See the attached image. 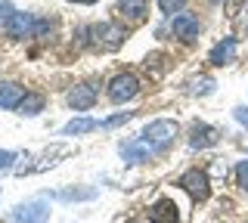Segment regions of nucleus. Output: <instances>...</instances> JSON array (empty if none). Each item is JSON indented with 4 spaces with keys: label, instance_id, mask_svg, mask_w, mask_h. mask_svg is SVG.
Masks as SVG:
<instances>
[{
    "label": "nucleus",
    "instance_id": "obj_7",
    "mask_svg": "<svg viewBox=\"0 0 248 223\" xmlns=\"http://www.w3.org/2000/svg\"><path fill=\"white\" fill-rule=\"evenodd\" d=\"M118 155H121L124 164H143V161L152 158V149L143 140H124L118 146Z\"/></svg>",
    "mask_w": 248,
    "mask_h": 223
},
{
    "label": "nucleus",
    "instance_id": "obj_16",
    "mask_svg": "<svg viewBox=\"0 0 248 223\" xmlns=\"http://www.w3.org/2000/svg\"><path fill=\"white\" fill-rule=\"evenodd\" d=\"M96 195V189H62V192H53V198L59 202H87V198Z\"/></svg>",
    "mask_w": 248,
    "mask_h": 223
},
{
    "label": "nucleus",
    "instance_id": "obj_5",
    "mask_svg": "<svg viewBox=\"0 0 248 223\" xmlns=\"http://www.w3.org/2000/svg\"><path fill=\"white\" fill-rule=\"evenodd\" d=\"M180 186L189 192L196 202H205V198L211 195V183H208V174L205 171H186L180 177Z\"/></svg>",
    "mask_w": 248,
    "mask_h": 223
},
{
    "label": "nucleus",
    "instance_id": "obj_8",
    "mask_svg": "<svg viewBox=\"0 0 248 223\" xmlns=\"http://www.w3.org/2000/svg\"><path fill=\"white\" fill-rule=\"evenodd\" d=\"M68 105H72L75 112H87L96 105V87H90V84H78V87L68 90Z\"/></svg>",
    "mask_w": 248,
    "mask_h": 223
},
{
    "label": "nucleus",
    "instance_id": "obj_19",
    "mask_svg": "<svg viewBox=\"0 0 248 223\" xmlns=\"http://www.w3.org/2000/svg\"><path fill=\"white\" fill-rule=\"evenodd\" d=\"M186 0H158V10L168 13V16H174V13H183Z\"/></svg>",
    "mask_w": 248,
    "mask_h": 223
},
{
    "label": "nucleus",
    "instance_id": "obj_20",
    "mask_svg": "<svg viewBox=\"0 0 248 223\" xmlns=\"http://www.w3.org/2000/svg\"><path fill=\"white\" fill-rule=\"evenodd\" d=\"M236 183H239L242 189H248V158L239 161V167H236Z\"/></svg>",
    "mask_w": 248,
    "mask_h": 223
},
{
    "label": "nucleus",
    "instance_id": "obj_10",
    "mask_svg": "<svg viewBox=\"0 0 248 223\" xmlns=\"http://www.w3.org/2000/svg\"><path fill=\"white\" fill-rule=\"evenodd\" d=\"M180 208L174 205V198H158L152 208H149V220L152 223H180Z\"/></svg>",
    "mask_w": 248,
    "mask_h": 223
},
{
    "label": "nucleus",
    "instance_id": "obj_24",
    "mask_svg": "<svg viewBox=\"0 0 248 223\" xmlns=\"http://www.w3.org/2000/svg\"><path fill=\"white\" fill-rule=\"evenodd\" d=\"M232 115H236L239 124H245V127H248V109H245V105H236V109H232Z\"/></svg>",
    "mask_w": 248,
    "mask_h": 223
},
{
    "label": "nucleus",
    "instance_id": "obj_9",
    "mask_svg": "<svg viewBox=\"0 0 248 223\" xmlns=\"http://www.w3.org/2000/svg\"><path fill=\"white\" fill-rule=\"evenodd\" d=\"M170 31L177 37H183V41H196L199 37V19L192 16V13H177V16L170 19Z\"/></svg>",
    "mask_w": 248,
    "mask_h": 223
},
{
    "label": "nucleus",
    "instance_id": "obj_11",
    "mask_svg": "<svg viewBox=\"0 0 248 223\" xmlns=\"http://www.w3.org/2000/svg\"><path fill=\"white\" fill-rule=\"evenodd\" d=\"M236 50H239L236 37H223V41L214 44V50L208 53V62H211V65H230L232 59H236Z\"/></svg>",
    "mask_w": 248,
    "mask_h": 223
},
{
    "label": "nucleus",
    "instance_id": "obj_25",
    "mask_svg": "<svg viewBox=\"0 0 248 223\" xmlns=\"http://www.w3.org/2000/svg\"><path fill=\"white\" fill-rule=\"evenodd\" d=\"M72 3H96V0H72Z\"/></svg>",
    "mask_w": 248,
    "mask_h": 223
},
{
    "label": "nucleus",
    "instance_id": "obj_15",
    "mask_svg": "<svg viewBox=\"0 0 248 223\" xmlns=\"http://www.w3.org/2000/svg\"><path fill=\"white\" fill-rule=\"evenodd\" d=\"M46 105V96L44 93H25V99H22L19 105V115H28V118H34V115H41Z\"/></svg>",
    "mask_w": 248,
    "mask_h": 223
},
{
    "label": "nucleus",
    "instance_id": "obj_18",
    "mask_svg": "<svg viewBox=\"0 0 248 223\" xmlns=\"http://www.w3.org/2000/svg\"><path fill=\"white\" fill-rule=\"evenodd\" d=\"M130 118H134V112H118V115H112V118L99 121V130H112V127H118V124H127Z\"/></svg>",
    "mask_w": 248,
    "mask_h": 223
},
{
    "label": "nucleus",
    "instance_id": "obj_2",
    "mask_svg": "<svg viewBox=\"0 0 248 223\" xmlns=\"http://www.w3.org/2000/svg\"><path fill=\"white\" fill-rule=\"evenodd\" d=\"M137 93H140V81H137L130 72L115 74V78L108 81V99H112V103H118V105H121V103H130Z\"/></svg>",
    "mask_w": 248,
    "mask_h": 223
},
{
    "label": "nucleus",
    "instance_id": "obj_21",
    "mask_svg": "<svg viewBox=\"0 0 248 223\" xmlns=\"http://www.w3.org/2000/svg\"><path fill=\"white\" fill-rule=\"evenodd\" d=\"M214 90V81L211 78H202V81H196V87H192V93H199V96H208Z\"/></svg>",
    "mask_w": 248,
    "mask_h": 223
},
{
    "label": "nucleus",
    "instance_id": "obj_22",
    "mask_svg": "<svg viewBox=\"0 0 248 223\" xmlns=\"http://www.w3.org/2000/svg\"><path fill=\"white\" fill-rule=\"evenodd\" d=\"M13 161H16V152H10V149H0V171L13 167Z\"/></svg>",
    "mask_w": 248,
    "mask_h": 223
},
{
    "label": "nucleus",
    "instance_id": "obj_17",
    "mask_svg": "<svg viewBox=\"0 0 248 223\" xmlns=\"http://www.w3.org/2000/svg\"><path fill=\"white\" fill-rule=\"evenodd\" d=\"M118 10H121L127 19H143V13H146V0H118Z\"/></svg>",
    "mask_w": 248,
    "mask_h": 223
},
{
    "label": "nucleus",
    "instance_id": "obj_3",
    "mask_svg": "<svg viewBox=\"0 0 248 223\" xmlns=\"http://www.w3.org/2000/svg\"><path fill=\"white\" fill-rule=\"evenodd\" d=\"M13 220L16 223H46L50 220V205H46V198H31V202L19 205L13 211Z\"/></svg>",
    "mask_w": 248,
    "mask_h": 223
},
{
    "label": "nucleus",
    "instance_id": "obj_23",
    "mask_svg": "<svg viewBox=\"0 0 248 223\" xmlns=\"http://www.w3.org/2000/svg\"><path fill=\"white\" fill-rule=\"evenodd\" d=\"M53 31V22L50 19H37V31H34V37H46Z\"/></svg>",
    "mask_w": 248,
    "mask_h": 223
},
{
    "label": "nucleus",
    "instance_id": "obj_14",
    "mask_svg": "<svg viewBox=\"0 0 248 223\" xmlns=\"http://www.w3.org/2000/svg\"><path fill=\"white\" fill-rule=\"evenodd\" d=\"M93 130H99L96 118H72L62 127V136H84V134H93Z\"/></svg>",
    "mask_w": 248,
    "mask_h": 223
},
{
    "label": "nucleus",
    "instance_id": "obj_4",
    "mask_svg": "<svg viewBox=\"0 0 248 223\" xmlns=\"http://www.w3.org/2000/svg\"><path fill=\"white\" fill-rule=\"evenodd\" d=\"M90 34H93V44L108 47V50H115L118 44H124V37H127V31H124L121 25H115V22H99V25L90 28Z\"/></svg>",
    "mask_w": 248,
    "mask_h": 223
},
{
    "label": "nucleus",
    "instance_id": "obj_1",
    "mask_svg": "<svg viewBox=\"0 0 248 223\" xmlns=\"http://www.w3.org/2000/svg\"><path fill=\"white\" fill-rule=\"evenodd\" d=\"M180 134V127H177V121L170 118H158V121H149V124L143 127V134H140V140L149 146L152 152H165L170 143H174V136Z\"/></svg>",
    "mask_w": 248,
    "mask_h": 223
},
{
    "label": "nucleus",
    "instance_id": "obj_6",
    "mask_svg": "<svg viewBox=\"0 0 248 223\" xmlns=\"http://www.w3.org/2000/svg\"><path fill=\"white\" fill-rule=\"evenodd\" d=\"M6 34L16 37V41H25V37H34L37 31V19L31 16V13H13V19L6 22Z\"/></svg>",
    "mask_w": 248,
    "mask_h": 223
},
{
    "label": "nucleus",
    "instance_id": "obj_13",
    "mask_svg": "<svg viewBox=\"0 0 248 223\" xmlns=\"http://www.w3.org/2000/svg\"><path fill=\"white\" fill-rule=\"evenodd\" d=\"M217 143H220V130L217 127H211V124H196L192 127V136H189L192 149H211Z\"/></svg>",
    "mask_w": 248,
    "mask_h": 223
},
{
    "label": "nucleus",
    "instance_id": "obj_12",
    "mask_svg": "<svg viewBox=\"0 0 248 223\" xmlns=\"http://www.w3.org/2000/svg\"><path fill=\"white\" fill-rule=\"evenodd\" d=\"M22 99H25V87H22V84H16V81H3V84H0V109L13 112V109L22 105Z\"/></svg>",
    "mask_w": 248,
    "mask_h": 223
}]
</instances>
